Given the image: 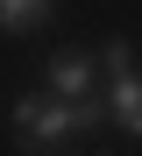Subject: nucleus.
Here are the masks:
<instances>
[{
  "instance_id": "obj_2",
  "label": "nucleus",
  "mask_w": 142,
  "mask_h": 156,
  "mask_svg": "<svg viewBox=\"0 0 142 156\" xmlns=\"http://www.w3.org/2000/svg\"><path fill=\"white\" fill-rule=\"evenodd\" d=\"M128 57H135L128 36H114V43L100 50V64H107V121L128 128V135H142V71H135Z\"/></svg>"
},
{
  "instance_id": "obj_4",
  "label": "nucleus",
  "mask_w": 142,
  "mask_h": 156,
  "mask_svg": "<svg viewBox=\"0 0 142 156\" xmlns=\"http://www.w3.org/2000/svg\"><path fill=\"white\" fill-rule=\"evenodd\" d=\"M57 14V0H0V29H43V21Z\"/></svg>"
},
{
  "instance_id": "obj_1",
  "label": "nucleus",
  "mask_w": 142,
  "mask_h": 156,
  "mask_svg": "<svg viewBox=\"0 0 142 156\" xmlns=\"http://www.w3.org/2000/svg\"><path fill=\"white\" fill-rule=\"evenodd\" d=\"M107 121V99H43V92H28L14 99V142L21 149H57L64 135H85V128H100Z\"/></svg>"
},
{
  "instance_id": "obj_3",
  "label": "nucleus",
  "mask_w": 142,
  "mask_h": 156,
  "mask_svg": "<svg viewBox=\"0 0 142 156\" xmlns=\"http://www.w3.org/2000/svg\"><path fill=\"white\" fill-rule=\"evenodd\" d=\"M93 85H100V64L85 50H57L50 57V92L57 99H93Z\"/></svg>"
}]
</instances>
